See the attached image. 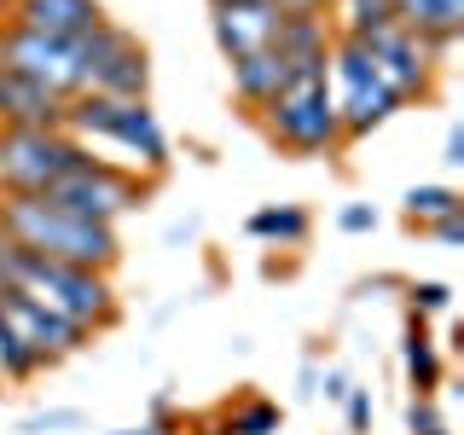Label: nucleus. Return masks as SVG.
<instances>
[{"label":"nucleus","mask_w":464,"mask_h":435,"mask_svg":"<svg viewBox=\"0 0 464 435\" xmlns=\"http://www.w3.org/2000/svg\"><path fill=\"white\" fill-rule=\"evenodd\" d=\"M6 18L35 29V35H47V41H70L76 47L93 24H105V6L99 0H12Z\"/></svg>","instance_id":"f8f14e48"},{"label":"nucleus","mask_w":464,"mask_h":435,"mask_svg":"<svg viewBox=\"0 0 464 435\" xmlns=\"http://www.w3.org/2000/svg\"><path fill=\"white\" fill-rule=\"evenodd\" d=\"M435 244H464V209L459 215H441V221H430Z\"/></svg>","instance_id":"c756f323"},{"label":"nucleus","mask_w":464,"mask_h":435,"mask_svg":"<svg viewBox=\"0 0 464 435\" xmlns=\"http://www.w3.org/2000/svg\"><path fill=\"white\" fill-rule=\"evenodd\" d=\"M331 105H337V122H343V145H360L401 111V99L372 76L366 47L343 41V35L331 41Z\"/></svg>","instance_id":"423d86ee"},{"label":"nucleus","mask_w":464,"mask_h":435,"mask_svg":"<svg viewBox=\"0 0 464 435\" xmlns=\"http://www.w3.org/2000/svg\"><path fill=\"white\" fill-rule=\"evenodd\" d=\"M256 116H261V134L279 145V151L337 157L343 151V122H337V105H331V58L290 70V82Z\"/></svg>","instance_id":"f03ea898"},{"label":"nucleus","mask_w":464,"mask_h":435,"mask_svg":"<svg viewBox=\"0 0 464 435\" xmlns=\"http://www.w3.org/2000/svg\"><path fill=\"white\" fill-rule=\"evenodd\" d=\"M441 348H447V354H459V348H464V325H459V319H447V331H441Z\"/></svg>","instance_id":"473e14b6"},{"label":"nucleus","mask_w":464,"mask_h":435,"mask_svg":"<svg viewBox=\"0 0 464 435\" xmlns=\"http://www.w3.org/2000/svg\"><path fill=\"white\" fill-rule=\"evenodd\" d=\"M464 209V198L453 192V186H435V180H424V186H406V198H401V215L412 227H430V221H441V215H459Z\"/></svg>","instance_id":"412c9836"},{"label":"nucleus","mask_w":464,"mask_h":435,"mask_svg":"<svg viewBox=\"0 0 464 435\" xmlns=\"http://www.w3.org/2000/svg\"><path fill=\"white\" fill-rule=\"evenodd\" d=\"M0 64H12L24 82H35L41 93L53 99H76L82 93V64H76V47L70 41H47L35 29L0 18Z\"/></svg>","instance_id":"6e6552de"},{"label":"nucleus","mask_w":464,"mask_h":435,"mask_svg":"<svg viewBox=\"0 0 464 435\" xmlns=\"http://www.w3.org/2000/svg\"><path fill=\"white\" fill-rule=\"evenodd\" d=\"M198 435H232V430H227V424H203Z\"/></svg>","instance_id":"f704fd0d"},{"label":"nucleus","mask_w":464,"mask_h":435,"mask_svg":"<svg viewBox=\"0 0 464 435\" xmlns=\"http://www.w3.org/2000/svg\"><path fill=\"white\" fill-rule=\"evenodd\" d=\"M366 47V64H372V76L389 87V93L401 99V105H412V99H430L435 93V76L441 70L430 64L424 53H418V41L406 35V29H383V35H372V41H360Z\"/></svg>","instance_id":"1a4fd4ad"},{"label":"nucleus","mask_w":464,"mask_h":435,"mask_svg":"<svg viewBox=\"0 0 464 435\" xmlns=\"http://www.w3.org/2000/svg\"><path fill=\"white\" fill-rule=\"evenodd\" d=\"M24 296L41 302L47 314L70 319L82 331H111L122 319V296H116L111 273H93V267H64V261H47L35 256L29 261V279H24Z\"/></svg>","instance_id":"20e7f679"},{"label":"nucleus","mask_w":464,"mask_h":435,"mask_svg":"<svg viewBox=\"0 0 464 435\" xmlns=\"http://www.w3.org/2000/svg\"><path fill=\"white\" fill-rule=\"evenodd\" d=\"M29 256L24 244H12L6 232H0V290H24V279H29Z\"/></svg>","instance_id":"b1692460"},{"label":"nucleus","mask_w":464,"mask_h":435,"mask_svg":"<svg viewBox=\"0 0 464 435\" xmlns=\"http://www.w3.org/2000/svg\"><path fill=\"white\" fill-rule=\"evenodd\" d=\"M447 163H453V169L464 163V128H459V122L447 128Z\"/></svg>","instance_id":"2f4dec72"},{"label":"nucleus","mask_w":464,"mask_h":435,"mask_svg":"<svg viewBox=\"0 0 464 435\" xmlns=\"http://www.w3.org/2000/svg\"><path fill=\"white\" fill-rule=\"evenodd\" d=\"M366 424H372V395L366 389H348V430L366 435Z\"/></svg>","instance_id":"cd10ccee"},{"label":"nucleus","mask_w":464,"mask_h":435,"mask_svg":"<svg viewBox=\"0 0 464 435\" xmlns=\"http://www.w3.org/2000/svg\"><path fill=\"white\" fill-rule=\"evenodd\" d=\"M406 296H412V314H418V319H430V314H447V308H453V290H447L441 279H418L412 290H406Z\"/></svg>","instance_id":"393cba45"},{"label":"nucleus","mask_w":464,"mask_h":435,"mask_svg":"<svg viewBox=\"0 0 464 435\" xmlns=\"http://www.w3.org/2000/svg\"><path fill=\"white\" fill-rule=\"evenodd\" d=\"M250 238H267V244H302L314 232L308 209H296V203H267V209H256L250 221H244Z\"/></svg>","instance_id":"6ab92c4d"},{"label":"nucleus","mask_w":464,"mask_h":435,"mask_svg":"<svg viewBox=\"0 0 464 435\" xmlns=\"http://www.w3.org/2000/svg\"><path fill=\"white\" fill-rule=\"evenodd\" d=\"M82 163H93V151L70 134H53V128H0V192H53Z\"/></svg>","instance_id":"39448f33"},{"label":"nucleus","mask_w":464,"mask_h":435,"mask_svg":"<svg viewBox=\"0 0 464 435\" xmlns=\"http://www.w3.org/2000/svg\"><path fill=\"white\" fill-rule=\"evenodd\" d=\"M337 6V35L343 41H372L383 29H395V6L389 0H331Z\"/></svg>","instance_id":"aec40b11"},{"label":"nucleus","mask_w":464,"mask_h":435,"mask_svg":"<svg viewBox=\"0 0 464 435\" xmlns=\"http://www.w3.org/2000/svg\"><path fill=\"white\" fill-rule=\"evenodd\" d=\"M430 435H453V430H447V424H441V430H430Z\"/></svg>","instance_id":"e433bc0d"},{"label":"nucleus","mask_w":464,"mask_h":435,"mask_svg":"<svg viewBox=\"0 0 464 435\" xmlns=\"http://www.w3.org/2000/svg\"><path fill=\"white\" fill-rule=\"evenodd\" d=\"M0 232L12 244H24L29 256L64 261V267H93V273H116L122 261V232L82 221V215L58 209L41 192H0Z\"/></svg>","instance_id":"f257e3e1"},{"label":"nucleus","mask_w":464,"mask_h":435,"mask_svg":"<svg viewBox=\"0 0 464 435\" xmlns=\"http://www.w3.org/2000/svg\"><path fill=\"white\" fill-rule=\"evenodd\" d=\"M227 70H232V93H238V105H250V111H261L290 82V64L273 47L244 53V58H227Z\"/></svg>","instance_id":"2eb2a0df"},{"label":"nucleus","mask_w":464,"mask_h":435,"mask_svg":"<svg viewBox=\"0 0 464 435\" xmlns=\"http://www.w3.org/2000/svg\"><path fill=\"white\" fill-rule=\"evenodd\" d=\"M406 430H412V435L441 430V406H435V395H412V401H406Z\"/></svg>","instance_id":"a878e982"},{"label":"nucleus","mask_w":464,"mask_h":435,"mask_svg":"<svg viewBox=\"0 0 464 435\" xmlns=\"http://www.w3.org/2000/svg\"><path fill=\"white\" fill-rule=\"evenodd\" d=\"M279 18H285V12L273 6V0H221V6H209L215 47H221L227 58H244V53L273 47V35H279Z\"/></svg>","instance_id":"9b49d317"},{"label":"nucleus","mask_w":464,"mask_h":435,"mask_svg":"<svg viewBox=\"0 0 464 435\" xmlns=\"http://www.w3.org/2000/svg\"><path fill=\"white\" fill-rule=\"evenodd\" d=\"M401 360H406V377H412L418 395H435L441 389V354H435L430 343V325L406 308V343H401Z\"/></svg>","instance_id":"a211bd4d"},{"label":"nucleus","mask_w":464,"mask_h":435,"mask_svg":"<svg viewBox=\"0 0 464 435\" xmlns=\"http://www.w3.org/2000/svg\"><path fill=\"white\" fill-rule=\"evenodd\" d=\"M325 401H348V377L343 372H325Z\"/></svg>","instance_id":"72a5a7b5"},{"label":"nucleus","mask_w":464,"mask_h":435,"mask_svg":"<svg viewBox=\"0 0 464 435\" xmlns=\"http://www.w3.org/2000/svg\"><path fill=\"white\" fill-rule=\"evenodd\" d=\"M145 192H151V186H145L140 174L116 169V163H105V157H93V163H82L76 174H64V180H58L53 192H41V198L58 203V209H70V215H82V221L116 227L128 209L145 203Z\"/></svg>","instance_id":"0eeeda50"},{"label":"nucleus","mask_w":464,"mask_h":435,"mask_svg":"<svg viewBox=\"0 0 464 435\" xmlns=\"http://www.w3.org/2000/svg\"><path fill=\"white\" fill-rule=\"evenodd\" d=\"M389 6H395V24L406 35H441V41L464 35V0H389Z\"/></svg>","instance_id":"f3484780"},{"label":"nucleus","mask_w":464,"mask_h":435,"mask_svg":"<svg viewBox=\"0 0 464 435\" xmlns=\"http://www.w3.org/2000/svg\"><path fill=\"white\" fill-rule=\"evenodd\" d=\"M209 6H221V0H209Z\"/></svg>","instance_id":"58836bf2"},{"label":"nucleus","mask_w":464,"mask_h":435,"mask_svg":"<svg viewBox=\"0 0 464 435\" xmlns=\"http://www.w3.org/2000/svg\"><path fill=\"white\" fill-rule=\"evenodd\" d=\"M273 6H279L285 18H325L331 0H273Z\"/></svg>","instance_id":"c85d7f7f"},{"label":"nucleus","mask_w":464,"mask_h":435,"mask_svg":"<svg viewBox=\"0 0 464 435\" xmlns=\"http://www.w3.org/2000/svg\"><path fill=\"white\" fill-rule=\"evenodd\" d=\"M76 424V412H47V418H29L24 430H70Z\"/></svg>","instance_id":"7c9ffc66"},{"label":"nucleus","mask_w":464,"mask_h":435,"mask_svg":"<svg viewBox=\"0 0 464 435\" xmlns=\"http://www.w3.org/2000/svg\"><path fill=\"white\" fill-rule=\"evenodd\" d=\"M41 372H47V360H41L35 348H24V337L6 325V314H0V377H6V383H35Z\"/></svg>","instance_id":"4be33fe9"},{"label":"nucleus","mask_w":464,"mask_h":435,"mask_svg":"<svg viewBox=\"0 0 464 435\" xmlns=\"http://www.w3.org/2000/svg\"><path fill=\"white\" fill-rule=\"evenodd\" d=\"M337 227L343 232H377V209L372 203H348V209L337 215Z\"/></svg>","instance_id":"bb28decb"},{"label":"nucleus","mask_w":464,"mask_h":435,"mask_svg":"<svg viewBox=\"0 0 464 435\" xmlns=\"http://www.w3.org/2000/svg\"><path fill=\"white\" fill-rule=\"evenodd\" d=\"M82 93H111V99H145L151 93V53H145V41L128 35L122 47H116L105 64L87 76Z\"/></svg>","instance_id":"4468645a"},{"label":"nucleus","mask_w":464,"mask_h":435,"mask_svg":"<svg viewBox=\"0 0 464 435\" xmlns=\"http://www.w3.org/2000/svg\"><path fill=\"white\" fill-rule=\"evenodd\" d=\"M279 406H273V401H261V395H250V401H238V406H232V412H227V430L232 435H279Z\"/></svg>","instance_id":"5701e85b"},{"label":"nucleus","mask_w":464,"mask_h":435,"mask_svg":"<svg viewBox=\"0 0 464 435\" xmlns=\"http://www.w3.org/2000/svg\"><path fill=\"white\" fill-rule=\"evenodd\" d=\"M64 105L70 99L41 93L12 64H0V128H53V134H64Z\"/></svg>","instance_id":"ddd939ff"},{"label":"nucleus","mask_w":464,"mask_h":435,"mask_svg":"<svg viewBox=\"0 0 464 435\" xmlns=\"http://www.w3.org/2000/svg\"><path fill=\"white\" fill-rule=\"evenodd\" d=\"M116 435H157V430H116Z\"/></svg>","instance_id":"c9c22d12"},{"label":"nucleus","mask_w":464,"mask_h":435,"mask_svg":"<svg viewBox=\"0 0 464 435\" xmlns=\"http://www.w3.org/2000/svg\"><path fill=\"white\" fill-rule=\"evenodd\" d=\"M64 134L93 145H116L134 169L169 174V134L157 122L151 99H111V93H76L64 105Z\"/></svg>","instance_id":"7ed1b4c3"},{"label":"nucleus","mask_w":464,"mask_h":435,"mask_svg":"<svg viewBox=\"0 0 464 435\" xmlns=\"http://www.w3.org/2000/svg\"><path fill=\"white\" fill-rule=\"evenodd\" d=\"M331 41H337L331 18H279L273 53H279L290 70H302V64H319V58H331Z\"/></svg>","instance_id":"dca6fc26"},{"label":"nucleus","mask_w":464,"mask_h":435,"mask_svg":"<svg viewBox=\"0 0 464 435\" xmlns=\"http://www.w3.org/2000/svg\"><path fill=\"white\" fill-rule=\"evenodd\" d=\"M0 314H6V325L24 337V348H35L47 366H58V360H70V354H82V348L93 343V331H82V325H70V319L47 314L41 302H29L24 290H0Z\"/></svg>","instance_id":"9d476101"},{"label":"nucleus","mask_w":464,"mask_h":435,"mask_svg":"<svg viewBox=\"0 0 464 435\" xmlns=\"http://www.w3.org/2000/svg\"><path fill=\"white\" fill-rule=\"evenodd\" d=\"M0 12H12V0H0Z\"/></svg>","instance_id":"4c0bfd02"}]
</instances>
